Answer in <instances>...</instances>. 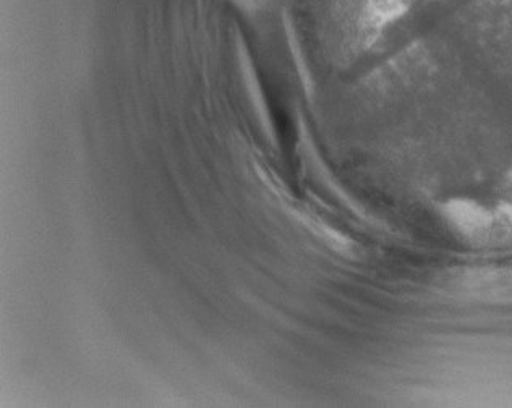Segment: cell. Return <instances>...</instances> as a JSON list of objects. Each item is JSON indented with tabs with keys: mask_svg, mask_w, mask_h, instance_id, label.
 Here are the masks:
<instances>
[{
	"mask_svg": "<svg viewBox=\"0 0 512 408\" xmlns=\"http://www.w3.org/2000/svg\"><path fill=\"white\" fill-rule=\"evenodd\" d=\"M443 216L459 237L474 245L493 243V211L474 201L453 200L443 206Z\"/></svg>",
	"mask_w": 512,
	"mask_h": 408,
	"instance_id": "1",
	"label": "cell"
},
{
	"mask_svg": "<svg viewBox=\"0 0 512 408\" xmlns=\"http://www.w3.org/2000/svg\"><path fill=\"white\" fill-rule=\"evenodd\" d=\"M469 289L477 292L478 295L487 297H503L512 290V281L503 272H477L470 279Z\"/></svg>",
	"mask_w": 512,
	"mask_h": 408,
	"instance_id": "2",
	"label": "cell"
},
{
	"mask_svg": "<svg viewBox=\"0 0 512 408\" xmlns=\"http://www.w3.org/2000/svg\"><path fill=\"white\" fill-rule=\"evenodd\" d=\"M493 243L512 242V206L493 211Z\"/></svg>",
	"mask_w": 512,
	"mask_h": 408,
	"instance_id": "3",
	"label": "cell"
}]
</instances>
